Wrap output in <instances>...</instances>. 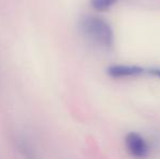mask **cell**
Segmentation results:
<instances>
[{
	"label": "cell",
	"instance_id": "5",
	"mask_svg": "<svg viewBox=\"0 0 160 159\" xmlns=\"http://www.w3.org/2000/svg\"><path fill=\"white\" fill-rule=\"evenodd\" d=\"M118 0H91V6L97 11H106Z\"/></svg>",
	"mask_w": 160,
	"mask_h": 159
},
{
	"label": "cell",
	"instance_id": "1",
	"mask_svg": "<svg viewBox=\"0 0 160 159\" xmlns=\"http://www.w3.org/2000/svg\"><path fill=\"white\" fill-rule=\"evenodd\" d=\"M83 36L102 48H110L113 44V32L110 25L101 17L85 15L78 22Z\"/></svg>",
	"mask_w": 160,
	"mask_h": 159
},
{
	"label": "cell",
	"instance_id": "6",
	"mask_svg": "<svg viewBox=\"0 0 160 159\" xmlns=\"http://www.w3.org/2000/svg\"><path fill=\"white\" fill-rule=\"evenodd\" d=\"M148 72L152 75H154V77H157L160 79V69H152V70H149Z\"/></svg>",
	"mask_w": 160,
	"mask_h": 159
},
{
	"label": "cell",
	"instance_id": "7",
	"mask_svg": "<svg viewBox=\"0 0 160 159\" xmlns=\"http://www.w3.org/2000/svg\"><path fill=\"white\" fill-rule=\"evenodd\" d=\"M0 159H1V158H0Z\"/></svg>",
	"mask_w": 160,
	"mask_h": 159
},
{
	"label": "cell",
	"instance_id": "3",
	"mask_svg": "<svg viewBox=\"0 0 160 159\" xmlns=\"http://www.w3.org/2000/svg\"><path fill=\"white\" fill-rule=\"evenodd\" d=\"M12 142L17 152L23 159H39L36 148L25 135L18 133L14 134L12 137Z\"/></svg>",
	"mask_w": 160,
	"mask_h": 159
},
{
	"label": "cell",
	"instance_id": "2",
	"mask_svg": "<svg viewBox=\"0 0 160 159\" xmlns=\"http://www.w3.org/2000/svg\"><path fill=\"white\" fill-rule=\"evenodd\" d=\"M125 145L131 156L135 158H145L148 155V146L139 134L132 132L125 137Z\"/></svg>",
	"mask_w": 160,
	"mask_h": 159
},
{
	"label": "cell",
	"instance_id": "4",
	"mask_svg": "<svg viewBox=\"0 0 160 159\" xmlns=\"http://www.w3.org/2000/svg\"><path fill=\"white\" fill-rule=\"evenodd\" d=\"M144 72V69L137 66H111L108 68L107 73L111 77L119 79V77H136Z\"/></svg>",
	"mask_w": 160,
	"mask_h": 159
}]
</instances>
